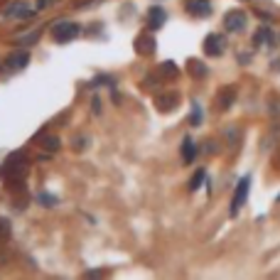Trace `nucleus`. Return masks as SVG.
Wrapping results in <instances>:
<instances>
[{
    "label": "nucleus",
    "mask_w": 280,
    "mask_h": 280,
    "mask_svg": "<svg viewBox=\"0 0 280 280\" xmlns=\"http://www.w3.org/2000/svg\"><path fill=\"white\" fill-rule=\"evenodd\" d=\"M271 42H273V32H271L268 27H258V32H256V37H253V45L261 47V45H271Z\"/></svg>",
    "instance_id": "obj_11"
},
{
    "label": "nucleus",
    "mask_w": 280,
    "mask_h": 280,
    "mask_svg": "<svg viewBox=\"0 0 280 280\" xmlns=\"http://www.w3.org/2000/svg\"><path fill=\"white\" fill-rule=\"evenodd\" d=\"M204 52H207L209 57H221V54L226 52V40H224L221 35H209V37L204 40Z\"/></svg>",
    "instance_id": "obj_4"
},
{
    "label": "nucleus",
    "mask_w": 280,
    "mask_h": 280,
    "mask_svg": "<svg viewBox=\"0 0 280 280\" xmlns=\"http://www.w3.org/2000/svg\"><path fill=\"white\" fill-rule=\"evenodd\" d=\"M194 157H197V145H194V140H192V138H185V140H182V160L189 165Z\"/></svg>",
    "instance_id": "obj_9"
},
{
    "label": "nucleus",
    "mask_w": 280,
    "mask_h": 280,
    "mask_svg": "<svg viewBox=\"0 0 280 280\" xmlns=\"http://www.w3.org/2000/svg\"><path fill=\"white\" fill-rule=\"evenodd\" d=\"M233 96H236V93H233V91H231V89H226V93H224V98H221V106H224V108H226V106H229V103H231V101H233Z\"/></svg>",
    "instance_id": "obj_15"
},
{
    "label": "nucleus",
    "mask_w": 280,
    "mask_h": 280,
    "mask_svg": "<svg viewBox=\"0 0 280 280\" xmlns=\"http://www.w3.org/2000/svg\"><path fill=\"white\" fill-rule=\"evenodd\" d=\"M45 147H47V150H57V147H59V140H57V138H47V140H45Z\"/></svg>",
    "instance_id": "obj_16"
},
{
    "label": "nucleus",
    "mask_w": 280,
    "mask_h": 280,
    "mask_svg": "<svg viewBox=\"0 0 280 280\" xmlns=\"http://www.w3.org/2000/svg\"><path fill=\"white\" fill-rule=\"evenodd\" d=\"M204 180H207V175H204V170H199V172H197V175H194V180H192V182H189V189H192V192H194V189H197V187H199V185H202V182H204Z\"/></svg>",
    "instance_id": "obj_12"
},
{
    "label": "nucleus",
    "mask_w": 280,
    "mask_h": 280,
    "mask_svg": "<svg viewBox=\"0 0 280 280\" xmlns=\"http://www.w3.org/2000/svg\"><path fill=\"white\" fill-rule=\"evenodd\" d=\"M27 62H30V52H15V54L7 57L5 67H7L10 71H20V69L27 67Z\"/></svg>",
    "instance_id": "obj_6"
},
{
    "label": "nucleus",
    "mask_w": 280,
    "mask_h": 280,
    "mask_svg": "<svg viewBox=\"0 0 280 280\" xmlns=\"http://www.w3.org/2000/svg\"><path fill=\"white\" fill-rule=\"evenodd\" d=\"M248 187H251V177H241V182L236 187V194H233V202H231V216H236L238 209L243 207V202L248 197Z\"/></svg>",
    "instance_id": "obj_3"
},
{
    "label": "nucleus",
    "mask_w": 280,
    "mask_h": 280,
    "mask_svg": "<svg viewBox=\"0 0 280 280\" xmlns=\"http://www.w3.org/2000/svg\"><path fill=\"white\" fill-rule=\"evenodd\" d=\"M32 15H37V12L32 7H27L25 2H15L5 10V17H32Z\"/></svg>",
    "instance_id": "obj_7"
},
{
    "label": "nucleus",
    "mask_w": 280,
    "mask_h": 280,
    "mask_svg": "<svg viewBox=\"0 0 280 280\" xmlns=\"http://www.w3.org/2000/svg\"><path fill=\"white\" fill-rule=\"evenodd\" d=\"M162 22H165V10H162V7H152V10H150V17H147V25H150V30H157V27H162Z\"/></svg>",
    "instance_id": "obj_10"
},
{
    "label": "nucleus",
    "mask_w": 280,
    "mask_h": 280,
    "mask_svg": "<svg viewBox=\"0 0 280 280\" xmlns=\"http://www.w3.org/2000/svg\"><path fill=\"white\" fill-rule=\"evenodd\" d=\"M189 69H194V76H204L207 67L202 62H197V59H189Z\"/></svg>",
    "instance_id": "obj_13"
},
{
    "label": "nucleus",
    "mask_w": 280,
    "mask_h": 280,
    "mask_svg": "<svg viewBox=\"0 0 280 280\" xmlns=\"http://www.w3.org/2000/svg\"><path fill=\"white\" fill-rule=\"evenodd\" d=\"M224 27H226V32H243V30H246V12H243V10H231V12H226Z\"/></svg>",
    "instance_id": "obj_2"
},
{
    "label": "nucleus",
    "mask_w": 280,
    "mask_h": 280,
    "mask_svg": "<svg viewBox=\"0 0 280 280\" xmlns=\"http://www.w3.org/2000/svg\"><path fill=\"white\" fill-rule=\"evenodd\" d=\"M162 74H165V76H175V74H177V67H175L172 62H165V64H162Z\"/></svg>",
    "instance_id": "obj_14"
},
{
    "label": "nucleus",
    "mask_w": 280,
    "mask_h": 280,
    "mask_svg": "<svg viewBox=\"0 0 280 280\" xmlns=\"http://www.w3.org/2000/svg\"><path fill=\"white\" fill-rule=\"evenodd\" d=\"M185 7H187V12L194 15V17H209L211 15L209 0H185Z\"/></svg>",
    "instance_id": "obj_5"
},
{
    "label": "nucleus",
    "mask_w": 280,
    "mask_h": 280,
    "mask_svg": "<svg viewBox=\"0 0 280 280\" xmlns=\"http://www.w3.org/2000/svg\"><path fill=\"white\" fill-rule=\"evenodd\" d=\"M136 49H138L140 54H152V52H155V40H152V35H140L138 40H136Z\"/></svg>",
    "instance_id": "obj_8"
},
{
    "label": "nucleus",
    "mask_w": 280,
    "mask_h": 280,
    "mask_svg": "<svg viewBox=\"0 0 280 280\" xmlns=\"http://www.w3.org/2000/svg\"><path fill=\"white\" fill-rule=\"evenodd\" d=\"M79 32H81V27H79L76 22H57V25L52 27V37H54V42H59V45H67L71 40H76Z\"/></svg>",
    "instance_id": "obj_1"
}]
</instances>
